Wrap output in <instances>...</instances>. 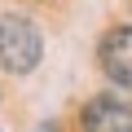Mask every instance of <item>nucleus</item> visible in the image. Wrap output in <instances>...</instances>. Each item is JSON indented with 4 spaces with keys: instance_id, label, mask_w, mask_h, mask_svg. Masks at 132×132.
<instances>
[{
    "instance_id": "f257e3e1",
    "label": "nucleus",
    "mask_w": 132,
    "mask_h": 132,
    "mask_svg": "<svg viewBox=\"0 0 132 132\" xmlns=\"http://www.w3.org/2000/svg\"><path fill=\"white\" fill-rule=\"evenodd\" d=\"M44 44H40V31L22 18V13H9L0 18V66L9 75H31L35 62H40Z\"/></svg>"
},
{
    "instance_id": "7ed1b4c3",
    "label": "nucleus",
    "mask_w": 132,
    "mask_h": 132,
    "mask_svg": "<svg viewBox=\"0 0 132 132\" xmlns=\"http://www.w3.org/2000/svg\"><path fill=\"white\" fill-rule=\"evenodd\" d=\"M84 132H132V106L119 101L114 93L93 97L84 110Z\"/></svg>"
},
{
    "instance_id": "f03ea898",
    "label": "nucleus",
    "mask_w": 132,
    "mask_h": 132,
    "mask_svg": "<svg viewBox=\"0 0 132 132\" xmlns=\"http://www.w3.org/2000/svg\"><path fill=\"white\" fill-rule=\"evenodd\" d=\"M101 71H106L114 84L132 88V27L106 31V40H101Z\"/></svg>"
}]
</instances>
